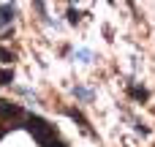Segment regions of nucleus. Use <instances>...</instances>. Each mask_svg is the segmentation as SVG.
Segmentation results:
<instances>
[{
	"label": "nucleus",
	"instance_id": "423d86ee",
	"mask_svg": "<svg viewBox=\"0 0 155 147\" xmlns=\"http://www.w3.org/2000/svg\"><path fill=\"white\" fill-rule=\"evenodd\" d=\"M74 93H76L79 98H90V90H84V87H74Z\"/></svg>",
	"mask_w": 155,
	"mask_h": 147
},
{
	"label": "nucleus",
	"instance_id": "7ed1b4c3",
	"mask_svg": "<svg viewBox=\"0 0 155 147\" xmlns=\"http://www.w3.org/2000/svg\"><path fill=\"white\" fill-rule=\"evenodd\" d=\"M14 82V68H3L0 71V85H11Z\"/></svg>",
	"mask_w": 155,
	"mask_h": 147
},
{
	"label": "nucleus",
	"instance_id": "f03ea898",
	"mask_svg": "<svg viewBox=\"0 0 155 147\" xmlns=\"http://www.w3.org/2000/svg\"><path fill=\"white\" fill-rule=\"evenodd\" d=\"M65 115H68V117H74V120H76V123H79V125H82V128L87 131V120H84V117H82V115H79L76 109H65Z\"/></svg>",
	"mask_w": 155,
	"mask_h": 147
},
{
	"label": "nucleus",
	"instance_id": "39448f33",
	"mask_svg": "<svg viewBox=\"0 0 155 147\" xmlns=\"http://www.w3.org/2000/svg\"><path fill=\"white\" fill-rule=\"evenodd\" d=\"M76 57H79L82 63H87V60H90V52H87V49H79V52H76Z\"/></svg>",
	"mask_w": 155,
	"mask_h": 147
},
{
	"label": "nucleus",
	"instance_id": "f257e3e1",
	"mask_svg": "<svg viewBox=\"0 0 155 147\" xmlns=\"http://www.w3.org/2000/svg\"><path fill=\"white\" fill-rule=\"evenodd\" d=\"M11 16H14V8H11V5H3V8H0V30L11 22Z\"/></svg>",
	"mask_w": 155,
	"mask_h": 147
},
{
	"label": "nucleus",
	"instance_id": "20e7f679",
	"mask_svg": "<svg viewBox=\"0 0 155 147\" xmlns=\"http://www.w3.org/2000/svg\"><path fill=\"white\" fill-rule=\"evenodd\" d=\"M11 60H14V55L8 49H0V63H11Z\"/></svg>",
	"mask_w": 155,
	"mask_h": 147
}]
</instances>
